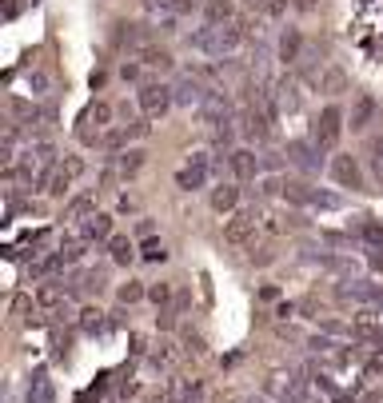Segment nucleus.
I'll use <instances>...</instances> for the list:
<instances>
[{
  "mask_svg": "<svg viewBox=\"0 0 383 403\" xmlns=\"http://www.w3.org/2000/svg\"><path fill=\"white\" fill-rule=\"evenodd\" d=\"M239 40H244V28L239 24H207V28H200V33L192 36L188 44L207 52V56H223V52H236Z\"/></svg>",
  "mask_w": 383,
  "mask_h": 403,
  "instance_id": "obj_1",
  "label": "nucleus"
},
{
  "mask_svg": "<svg viewBox=\"0 0 383 403\" xmlns=\"http://www.w3.org/2000/svg\"><path fill=\"white\" fill-rule=\"evenodd\" d=\"M339 136H343V112L339 108H323L316 120V148H323V152H332L335 144H339Z\"/></svg>",
  "mask_w": 383,
  "mask_h": 403,
  "instance_id": "obj_2",
  "label": "nucleus"
},
{
  "mask_svg": "<svg viewBox=\"0 0 383 403\" xmlns=\"http://www.w3.org/2000/svg\"><path fill=\"white\" fill-rule=\"evenodd\" d=\"M108 120H112V108L104 104V100L88 104V108L80 112V140H84V144H92V140H96V132L104 128Z\"/></svg>",
  "mask_w": 383,
  "mask_h": 403,
  "instance_id": "obj_3",
  "label": "nucleus"
},
{
  "mask_svg": "<svg viewBox=\"0 0 383 403\" xmlns=\"http://www.w3.org/2000/svg\"><path fill=\"white\" fill-rule=\"evenodd\" d=\"M332 180L339 188H351V192H364V172L351 156H335L332 160Z\"/></svg>",
  "mask_w": 383,
  "mask_h": 403,
  "instance_id": "obj_4",
  "label": "nucleus"
},
{
  "mask_svg": "<svg viewBox=\"0 0 383 403\" xmlns=\"http://www.w3.org/2000/svg\"><path fill=\"white\" fill-rule=\"evenodd\" d=\"M252 232H255V212H236L223 224V240L232 243V248H244V243L252 240Z\"/></svg>",
  "mask_w": 383,
  "mask_h": 403,
  "instance_id": "obj_5",
  "label": "nucleus"
},
{
  "mask_svg": "<svg viewBox=\"0 0 383 403\" xmlns=\"http://www.w3.org/2000/svg\"><path fill=\"white\" fill-rule=\"evenodd\" d=\"M136 100H140V108L148 116H164V108L172 104V88H164V84H144Z\"/></svg>",
  "mask_w": 383,
  "mask_h": 403,
  "instance_id": "obj_6",
  "label": "nucleus"
},
{
  "mask_svg": "<svg viewBox=\"0 0 383 403\" xmlns=\"http://www.w3.org/2000/svg\"><path fill=\"white\" fill-rule=\"evenodd\" d=\"M228 112H232V104H228L223 92H207V100L200 104V116H204V124H212V128L228 124Z\"/></svg>",
  "mask_w": 383,
  "mask_h": 403,
  "instance_id": "obj_7",
  "label": "nucleus"
},
{
  "mask_svg": "<svg viewBox=\"0 0 383 403\" xmlns=\"http://www.w3.org/2000/svg\"><path fill=\"white\" fill-rule=\"evenodd\" d=\"M228 164H232V176L236 180H255V172H259V156H255L252 148H236L228 156Z\"/></svg>",
  "mask_w": 383,
  "mask_h": 403,
  "instance_id": "obj_8",
  "label": "nucleus"
},
{
  "mask_svg": "<svg viewBox=\"0 0 383 403\" xmlns=\"http://www.w3.org/2000/svg\"><path fill=\"white\" fill-rule=\"evenodd\" d=\"M172 100H176V104H188V108H192V104L200 108V104L207 100V92H204V84L196 80V76H188V80H180L172 88Z\"/></svg>",
  "mask_w": 383,
  "mask_h": 403,
  "instance_id": "obj_9",
  "label": "nucleus"
},
{
  "mask_svg": "<svg viewBox=\"0 0 383 403\" xmlns=\"http://www.w3.org/2000/svg\"><path fill=\"white\" fill-rule=\"evenodd\" d=\"M371 120H375V96L359 92V96H355V104H351V132H364Z\"/></svg>",
  "mask_w": 383,
  "mask_h": 403,
  "instance_id": "obj_10",
  "label": "nucleus"
},
{
  "mask_svg": "<svg viewBox=\"0 0 383 403\" xmlns=\"http://www.w3.org/2000/svg\"><path fill=\"white\" fill-rule=\"evenodd\" d=\"M148 132H152V128H148L144 120H132L128 128H116V132H108V136H104V144H108V148H124L128 140H144Z\"/></svg>",
  "mask_w": 383,
  "mask_h": 403,
  "instance_id": "obj_11",
  "label": "nucleus"
},
{
  "mask_svg": "<svg viewBox=\"0 0 383 403\" xmlns=\"http://www.w3.org/2000/svg\"><path fill=\"white\" fill-rule=\"evenodd\" d=\"M96 216V196L92 192H80L68 200V208H64V220H92Z\"/></svg>",
  "mask_w": 383,
  "mask_h": 403,
  "instance_id": "obj_12",
  "label": "nucleus"
},
{
  "mask_svg": "<svg viewBox=\"0 0 383 403\" xmlns=\"http://www.w3.org/2000/svg\"><path fill=\"white\" fill-rule=\"evenodd\" d=\"M303 56V36L300 28H284V36H280V60L284 65H296Z\"/></svg>",
  "mask_w": 383,
  "mask_h": 403,
  "instance_id": "obj_13",
  "label": "nucleus"
},
{
  "mask_svg": "<svg viewBox=\"0 0 383 403\" xmlns=\"http://www.w3.org/2000/svg\"><path fill=\"white\" fill-rule=\"evenodd\" d=\"M84 240H112V216L104 212H96L92 220H84V232H80Z\"/></svg>",
  "mask_w": 383,
  "mask_h": 403,
  "instance_id": "obj_14",
  "label": "nucleus"
},
{
  "mask_svg": "<svg viewBox=\"0 0 383 403\" xmlns=\"http://www.w3.org/2000/svg\"><path fill=\"white\" fill-rule=\"evenodd\" d=\"M68 188H72V176L64 172L60 164H52V168L44 172V192H48V196H64Z\"/></svg>",
  "mask_w": 383,
  "mask_h": 403,
  "instance_id": "obj_15",
  "label": "nucleus"
},
{
  "mask_svg": "<svg viewBox=\"0 0 383 403\" xmlns=\"http://www.w3.org/2000/svg\"><path fill=\"white\" fill-rule=\"evenodd\" d=\"M192 395H196V384H192V379H180V375L168 379V387H164V400L168 403H188Z\"/></svg>",
  "mask_w": 383,
  "mask_h": 403,
  "instance_id": "obj_16",
  "label": "nucleus"
},
{
  "mask_svg": "<svg viewBox=\"0 0 383 403\" xmlns=\"http://www.w3.org/2000/svg\"><path fill=\"white\" fill-rule=\"evenodd\" d=\"M28 403H52V379H48L44 371H36L28 384Z\"/></svg>",
  "mask_w": 383,
  "mask_h": 403,
  "instance_id": "obj_17",
  "label": "nucleus"
},
{
  "mask_svg": "<svg viewBox=\"0 0 383 403\" xmlns=\"http://www.w3.org/2000/svg\"><path fill=\"white\" fill-rule=\"evenodd\" d=\"M239 204V188H232V184H220L216 192H212V208L216 212H232Z\"/></svg>",
  "mask_w": 383,
  "mask_h": 403,
  "instance_id": "obj_18",
  "label": "nucleus"
},
{
  "mask_svg": "<svg viewBox=\"0 0 383 403\" xmlns=\"http://www.w3.org/2000/svg\"><path fill=\"white\" fill-rule=\"evenodd\" d=\"M204 180H207V172H204V168H192V164L176 172V184H180L184 192H196V188H204Z\"/></svg>",
  "mask_w": 383,
  "mask_h": 403,
  "instance_id": "obj_19",
  "label": "nucleus"
},
{
  "mask_svg": "<svg viewBox=\"0 0 383 403\" xmlns=\"http://www.w3.org/2000/svg\"><path fill=\"white\" fill-rule=\"evenodd\" d=\"M284 196L291 204H316V188H307L303 180H287L284 184Z\"/></svg>",
  "mask_w": 383,
  "mask_h": 403,
  "instance_id": "obj_20",
  "label": "nucleus"
},
{
  "mask_svg": "<svg viewBox=\"0 0 383 403\" xmlns=\"http://www.w3.org/2000/svg\"><path fill=\"white\" fill-rule=\"evenodd\" d=\"M207 24H232V12H236V8H232V0H207Z\"/></svg>",
  "mask_w": 383,
  "mask_h": 403,
  "instance_id": "obj_21",
  "label": "nucleus"
},
{
  "mask_svg": "<svg viewBox=\"0 0 383 403\" xmlns=\"http://www.w3.org/2000/svg\"><path fill=\"white\" fill-rule=\"evenodd\" d=\"M140 65H148V68H172V52L144 44V49H140Z\"/></svg>",
  "mask_w": 383,
  "mask_h": 403,
  "instance_id": "obj_22",
  "label": "nucleus"
},
{
  "mask_svg": "<svg viewBox=\"0 0 383 403\" xmlns=\"http://www.w3.org/2000/svg\"><path fill=\"white\" fill-rule=\"evenodd\" d=\"M32 307H36V300L24 295V291H16L12 300H8V311H12L16 320H32Z\"/></svg>",
  "mask_w": 383,
  "mask_h": 403,
  "instance_id": "obj_23",
  "label": "nucleus"
},
{
  "mask_svg": "<svg viewBox=\"0 0 383 403\" xmlns=\"http://www.w3.org/2000/svg\"><path fill=\"white\" fill-rule=\"evenodd\" d=\"M108 252H112V259H116V264H128V259L136 256L128 236H112V240H108Z\"/></svg>",
  "mask_w": 383,
  "mask_h": 403,
  "instance_id": "obj_24",
  "label": "nucleus"
},
{
  "mask_svg": "<svg viewBox=\"0 0 383 403\" xmlns=\"http://www.w3.org/2000/svg\"><path fill=\"white\" fill-rule=\"evenodd\" d=\"M140 168H144V152L140 148H128L124 156H120V172H124V176H136Z\"/></svg>",
  "mask_w": 383,
  "mask_h": 403,
  "instance_id": "obj_25",
  "label": "nucleus"
},
{
  "mask_svg": "<svg viewBox=\"0 0 383 403\" xmlns=\"http://www.w3.org/2000/svg\"><path fill=\"white\" fill-rule=\"evenodd\" d=\"M287 160L300 164V168H316V156H312L307 144H287Z\"/></svg>",
  "mask_w": 383,
  "mask_h": 403,
  "instance_id": "obj_26",
  "label": "nucleus"
},
{
  "mask_svg": "<svg viewBox=\"0 0 383 403\" xmlns=\"http://www.w3.org/2000/svg\"><path fill=\"white\" fill-rule=\"evenodd\" d=\"M319 88H323V92H343V88H348V76H343L339 68H327L323 80H319Z\"/></svg>",
  "mask_w": 383,
  "mask_h": 403,
  "instance_id": "obj_27",
  "label": "nucleus"
},
{
  "mask_svg": "<svg viewBox=\"0 0 383 403\" xmlns=\"http://www.w3.org/2000/svg\"><path fill=\"white\" fill-rule=\"evenodd\" d=\"M60 300H64V291L56 284H44V288L36 291V304L40 307H60Z\"/></svg>",
  "mask_w": 383,
  "mask_h": 403,
  "instance_id": "obj_28",
  "label": "nucleus"
},
{
  "mask_svg": "<svg viewBox=\"0 0 383 403\" xmlns=\"http://www.w3.org/2000/svg\"><path fill=\"white\" fill-rule=\"evenodd\" d=\"M156 8H164L168 17H188V12H192V0H156Z\"/></svg>",
  "mask_w": 383,
  "mask_h": 403,
  "instance_id": "obj_29",
  "label": "nucleus"
},
{
  "mask_svg": "<svg viewBox=\"0 0 383 403\" xmlns=\"http://www.w3.org/2000/svg\"><path fill=\"white\" fill-rule=\"evenodd\" d=\"M140 256H144V259H152V264H160V259H168V248H164L160 240H144Z\"/></svg>",
  "mask_w": 383,
  "mask_h": 403,
  "instance_id": "obj_30",
  "label": "nucleus"
},
{
  "mask_svg": "<svg viewBox=\"0 0 383 403\" xmlns=\"http://www.w3.org/2000/svg\"><path fill=\"white\" fill-rule=\"evenodd\" d=\"M144 295H148V291H144L140 288V284H136V280H128V284H124V288H120V304H136V300H144Z\"/></svg>",
  "mask_w": 383,
  "mask_h": 403,
  "instance_id": "obj_31",
  "label": "nucleus"
},
{
  "mask_svg": "<svg viewBox=\"0 0 383 403\" xmlns=\"http://www.w3.org/2000/svg\"><path fill=\"white\" fill-rule=\"evenodd\" d=\"M148 300H152L156 307H164L168 300H172V284H152V288H148Z\"/></svg>",
  "mask_w": 383,
  "mask_h": 403,
  "instance_id": "obj_32",
  "label": "nucleus"
},
{
  "mask_svg": "<svg viewBox=\"0 0 383 403\" xmlns=\"http://www.w3.org/2000/svg\"><path fill=\"white\" fill-rule=\"evenodd\" d=\"M100 316H104L100 307H84V311H80V323H84L88 332H96V327H100Z\"/></svg>",
  "mask_w": 383,
  "mask_h": 403,
  "instance_id": "obj_33",
  "label": "nucleus"
},
{
  "mask_svg": "<svg viewBox=\"0 0 383 403\" xmlns=\"http://www.w3.org/2000/svg\"><path fill=\"white\" fill-rule=\"evenodd\" d=\"M60 168H64V172H68L72 180H76V176H84V160H80V156H64V160H60Z\"/></svg>",
  "mask_w": 383,
  "mask_h": 403,
  "instance_id": "obj_34",
  "label": "nucleus"
},
{
  "mask_svg": "<svg viewBox=\"0 0 383 403\" xmlns=\"http://www.w3.org/2000/svg\"><path fill=\"white\" fill-rule=\"evenodd\" d=\"M80 256H84V240H80V243H68V248H60V259H64V264H76Z\"/></svg>",
  "mask_w": 383,
  "mask_h": 403,
  "instance_id": "obj_35",
  "label": "nucleus"
},
{
  "mask_svg": "<svg viewBox=\"0 0 383 403\" xmlns=\"http://www.w3.org/2000/svg\"><path fill=\"white\" fill-rule=\"evenodd\" d=\"M12 112L20 116V120H28V124H32V120H36V108H32L28 100H12Z\"/></svg>",
  "mask_w": 383,
  "mask_h": 403,
  "instance_id": "obj_36",
  "label": "nucleus"
},
{
  "mask_svg": "<svg viewBox=\"0 0 383 403\" xmlns=\"http://www.w3.org/2000/svg\"><path fill=\"white\" fill-rule=\"evenodd\" d=\"M168 363H172V352H168V343H160L152 352V368H168Z\"/></svg>",
  "mask_w": 383,
  "mask_h": 403,
  "instance_id": "obj_37",
  "label": "nucleus"
},
{
  "mask_svg": "<svg viewBox=\"0 0 383 403\" xmlns=\"http://www.w3.org/2000/svg\"><path fill=\"white\" fill-rule=\"evenodd\" d=\"M364 236L380 243V240H383V220H367V224H364Z\"/></svg>",
  "mask_w": 383,
  "mask_h": 403,
  "instance_id": "obj_38",
  "label": "nucleus"
},
{
  "mask_svg": "<svg viewBox=\"0 0 383 403\" xmlns=\"http://www.w3.org/2000/svg\"><path fill=\"white\" fill-rule=\"evenodd\" d=\"M312 208H339V196H327V192H316V204Z\"/></svg>",
  "mask_w": 383,
  "mask_h": 403,
  "instance_id": "obj_39",
  "label": "nucleus"
},
{
  "mask_svg": "<svg viewBox=\"0 0 383 403\" xmlns=\"http://www.w3.org/2000/svg\"><path fill=\"white\" fill-rule=\"evenodd\" d=\"M291 8H300V12H316L319 0H291Z\"/></svg>",
  "mask_w": 383,
  "mask_h": 403,
  "instance_id": "obj_40",
  "label": "nucleus"
},
{
  "mask_svg": "<svg viewBox=\"0 0 383 403\" xmlns=\"http://www.w3.org/2000/svg\"><path fill=\"white\" fill-rule=\"evenodd\" d=\"M188 164H192V168H204V172H207V152H192Z\"/></svg>",
  "mask_w": 383,
  "mask_h": 403,
  "instance_id": "obj_41",
  "label": "nucleus"
},
{
  "mask_svg": "<svg viewBox=\"0 0 383 403\" xmlns=\"http://www.w3.org/2000/svg\"><path fill=\"white\" fill-rule=\"evenodd\" d=\"M188 352L200 355V352H204V339H200V336H188Z\"/></svg>",
  "mask_w": 383,
  "mask_h": 403,
  "instance_id": "obj_42",
  "label": "nucleus"
},
{
  "mask_svg": "<svg viewBox=\"0 0 383 403\" xmlns=\"http://www.w3.org/2000/svg\"><path fill=\"white\" fill-rule=\"evenodd\" d=\"M371 268H375V272H383V248H375V252H371Z\"/></svg>",
  "mask_w": 383,
  "mask_h": 403,
  "instance_id": "obj_43",
  "label": "nucleus"
},
{
  "mask_svg": "<svg viewBox=\"0 0 383 403\" xmlns=\"http://www.w3.org/2000/svg\"><path fill=\"white\" fill-rule=\"evenodd\" d=\"M375 304H380V307H383V295H380V300H375Z\"/></svg>",
  "mask_w": 383,
  "mask_h": 403,
  "instance_id": "obj_44",
  "label": "nucleus"
},
{
  "mask_svg": "<svg viewBox=\"0 0 383 403\" xmlns=\"http://www.w3.org/2000/svg\"><path fill=\"white\" fill-rule=\"evenodd\" d=\"M339 403H343V400H339Z\"/></svg>",
  "mask_w": 383,
  "mask_h": 403,
  "instance_id": "obj_45",
  "label": "nucleus"
}]
</instances>
